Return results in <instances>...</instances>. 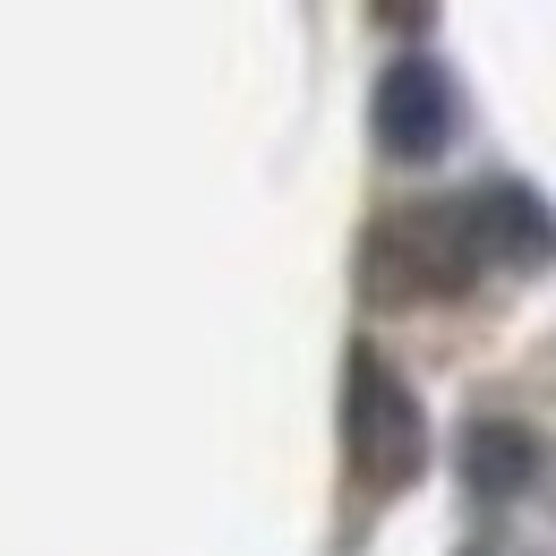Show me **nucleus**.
<instances>
[{
  "label": "nucleus",
  "instance_id": "obj_2",
  "mask_svg": "<svg viewBox=\"0 0 556 556\" xmlns=\"http://www.w3.org/2000/svg\"><path fill=\"white\" fill-rule=\"evenodd\" d=\"M480 282V249H471V223L463 198H412L394 206L368 249H359V291L377 308H445Z\"/></svg>",
  "mask_w": 556,
  "mask_h": 556
},
{
  "label": "nucleus",
  "instance_id": "obj_3",
  "mask_svg": "<svg viewBox=\"0 0 556 556\" xmlns=\"http://www.w3.org/2000/svg\"><path fill=\"white\" fill-rule=\"evenodd\" d=\"M368 129H377V146H386V163H403V172L445 163L454 138H463V77L445 70L437 52H403L394 70L377 77Z\"/></svg>",
  "mask_w": 556,
  "mask_h": 556
},
{
  "label": "nucleus",
  "instance_id": "obj_1",
  "mask_svg": "<svg viewBox=\"0 0 556 556\" xmlns=\"http://www.w3.org/2000/svg\"><path fill=\"white\" fill-rule=\"evenodd\" d=\"M428 403L377 343L343 351V471L359 496H412L428 480Z\"/></svg>",
  "mask_w": 556,
  "mask_h": 556
},
{
  "label": "nucleus",
  "instance_id": "obj_4",
  "mask_svg": "<svg viewBox=\"0 0 556 556\" xmlns=\"http://www.w3.org/2000/svg\"><path fill=\"white\" fill-rule=\"evenodd\" d=\"M463 223H471L480 266H505V275H548L556 266V206L531 180H480L463 198Z\"/></svg>",
  "mask_w": 556,
  "mask_h": 556
},
{
  "label": "nucleus",
  "instance_id": "obj_5",
  "mask_svg": "<svg viewBox=\"0 0 556 556\" xmlns=\"http://www.w3.org/2000/svg\"><path fill=\"white\" fill-rule=\"evenodd\" d=\"M454 471H463V488L480 496V505H514L522 488L540 480V437L522 428V419H471L463 437H454Z\"/></svg>",
  "mask_w": 556,
  "mask_h": 556
},
{
  "label": "nucleus",
  "instance_id": "obj_7",
  "mask_svg": "<svg viewBox=\"0 0 556 556\" xmlns=\"http://www.w3.org/2000/svg\"><path fill=\"white\" fill-rule=\"evenodd\" d=\"M463 556H488V548H463Z\"/></svg>",
  "mask_w": 556,
  "mask_h": 556
},
{
  "label": "nucleus",
  "instance_id": "obj_6",
  "mask_svg": "<svg viewBox=\"0 0 556 556\" xmlns=\"http://www.w3.org/2000/svg\"><path fill=\"white\" fill-rule=\"evenodd\" d=\"M368 17H377V26H403V35H419V26H437V9H386V0H377Z\"/></svg>",
  "mask_w": 556,
  "mask_h": 556
}]
</instances>
